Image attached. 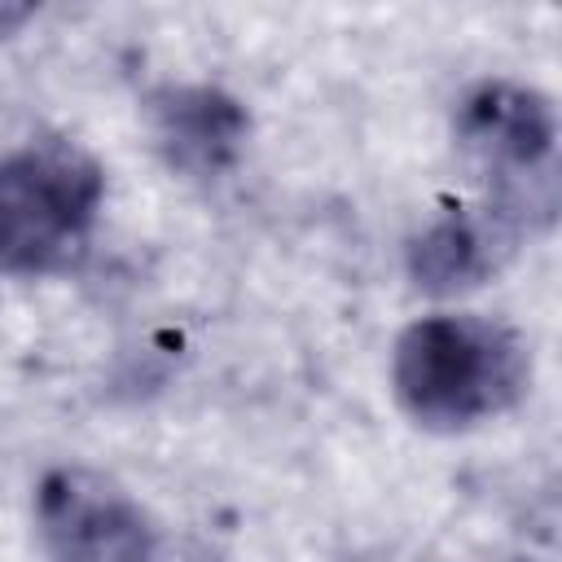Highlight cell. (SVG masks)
Masks as SVG:
<instances>
[{
    "instance_id": "cell-5",
    "label": "cell",
    "mask_w": 562,
    "mask_h": 562,
    "mask_svg": "<svg viewBox=\"0 0 562 562\" xmlns=\"http://www.w3.org/2000/svg\"><path fill=\"white\" fill-rule=\"evenodd\" d=\"M522 224L496 202L448 206L408 241V277L426 294H465L492 281L518 250Z\"/></svg>"
},
{
    "instance_id": "cell-3",
    "label": "cell",
    "mask_w": 562,
    "mask_h": 562,
    "mask_svg": "<svg viewBox=\"0 0 562 562\" xmlns=\"http://www.w3.org/2000/svg\"><path fill=\"white\" fill-rule=\"evenodd\" d=\"M452 136L461 158L492 184L501 211L527 233L558 206V114L553 101L518 79H479L457 97Z\"/></svg>"
},
{
    "instance_id": "cell-2",
    "label": "cell",
    "mask_w": 562,
    "mask_h": 562,
    "mask_svg": "<svg viewBox=\"0 0 562 562\" xmlns=\"http://www.w3.org/2000/svg\"><path fill=\"white\" fill-rule=\"evenodd\" d=\"M105 198L101 162L75 140H31L0 162V272H66Z\"/></svg>"
},
{
    "instance_id": "cell-6",
    "label": "cell",
    "mask_w": 562,
    "mask_h": 562,
    "mask_svg": "<svg viewBox=\"0 0 562 562\" xmlns=\"http://www.w3.org/2000/svg\"><path fill=\"white\" fill-rule=\"evenodd\" d=\"M149 123L162 158L193 180L224 176L250 136L246 105L215 83H162L149 97Z\"/></svg>"
},
{
    "instance_id": "cell-4",
    "label": "cell",
    "mask_w": 562,
    "mask_h": 562,
    "mask_svg": "<svg viewBox=\"0 0 562 562\" xmlns=\"http://www.w3.org/2000/svg\"><path fill=\"white\" fill-rule=\"evenodd\" d=\"M35 518L53 562H162L149 514L101 470L53 465L35 487Z\"/></svg>"
},
{
    "instance_id": "cell-1",
    "label": "cell",
    "mask_w": 562,
    "mask_h": 562,
    "mask_svg": "<svg viewBox=\"0 0 562 562\" xmlns=\"http://www.w3.org/2000/svg\"><path fill=\"white\" fill-rule=\"evenodd\" d=\"M391 386L422 430L457 435L509 413L527 395L531 351L501 321L439 312L400 329Z\"/></svg>"
},
{
    "instance_id": "cell-7",
    "label": "cell",
    "mask_w": 562,
    "mask_h": 562,
    "mask_svg": "<svg viewBox=\"0 0 562 562\" xmlns=\"http://www.w3.org/2000/svg\"><path fill=\"white\" fill-rule=\"evenodd\" d=\"M31 18H35V9H31V4H0V40L18 35Z\"/></svg>"
}]
</instances>
